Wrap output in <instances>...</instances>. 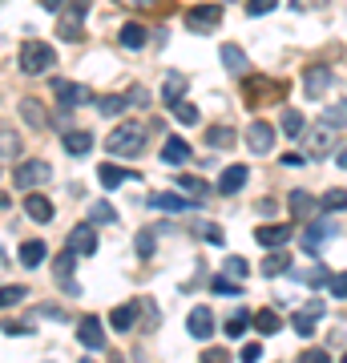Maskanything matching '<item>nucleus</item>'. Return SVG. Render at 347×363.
<instances>
[{"instance_id": "1", "label": "nucleus", "mask_w": 347, "mask_h": 363, "mask_svg": "<svg viewBox=\"0 0 347 363\" xmlns=\"http://www.w3.org/2000/svg\"><path fill=\"white\" fill-rule=\"evenodd\" d=\"M105 149H109L114 158H138L141 149H145V125H141V121H121V125H114V133L105 138Z\"/></svg>"}, {"instance_id": "2", "label": "nucleus", "mask_w": 347, "mask_h": 363, "mask_svg": "<svg viewBox=\"0 0 347 363\" xmlns=\"http://www.w3.org/2000/svg\"><path fill=\"white\" fill-rule=\"evenodd\" d=\"M17 65H21V73L37 77V73H48L57 65V53H53V45H45V41H24Z\"/></svg>"}, {"instance_id": "3", "label": "nucleus", "mask_w": 347, "mask_h": 363, "mask_svg": "<svg viewBox=\"0 0 347 363\" xmlns=\"http://www.w3.org/2000/svg\"><path fill=\"white\" fill-rule=\"evenodd\" d=\"M93 0H69V8L61 12V21H57V32H61V41H81L85 37V17H89Z\"/></svg>"}, {"instance_id": "4", "label": "nucleus", "mask_w": 347, "mask_h": 363, "mask_svg": "<svg viewBox=\"0 0 347 363\" xmlns=\"http://www.w3.org/2000/svg\"><path fill=\"white\" fill-rule=\"evenodd\" d=\"M48 178H53V166H48V162H37V158L17 162V169H12V182H17V190H21V194L37 190V186H45Z\"/></svg>"}, {"instance_id": "5", "label": "nucleus", "mask_w": 347, "mask_h": 363, "mask_svg": "<svg viewBox=\"0 0 347 363\" xmlns=\"http://www.w3.org/2000/svg\"><path fill=\"white\" fill-rule=\"evenodd\" d=\"M218 24H222V8L218 4H194L186 12V28L190 32H214Z\"/></svg>"}, {"instance_id": "6", "label": "nucleus", "mask_w": 347, "mask_h": 363, "mask_svg": "<svg viewBox=\"0 0 347 363\" xmlns=\"http://www.w3.org/2000/svg\"><path fill=\"white\" fill-rule=\"evenodd\" d=\"M53 93H57V101H61L65 109H73V105H85V101H93V93L85 89V85H77V81H61V77H53Z\"/></svg>"}, {"instance_id": "7", "label": "nucleus", "mask_w": 347, "mask_h": 363, "mask_svg": "<svg viewBox=\"0 0 347 363\" xmlns=\"http://www.w3.org/2000/svg\"><path fill=\"white\" fill-rule=\"evenodd\" d=\"M77 339H81V347L101 351V347H105V327H101V319H97V315H85V319L77 323Z\"/></svg>"}, {"instance_id": "8", "label": "nucleus", "mask_w": 347, "mask_h": 363, "mask_svg": "<svg viewBox=\"0 0 347 363\" xmlns=\"http://www.w3.org/2000/svg\"><path fill=\"white\" fill-rule=\"evenodd\" d=\"M69 250L77 254V259H81V254L89 259L93 250H97V230H93V222H81V226H73L69 230Z\"/></svg>"}, {"instance_id": "9", "label": "nucleus", "mask_w": 347, "mask_h": 363, "mask_svg": "<svg viewBox=\"0 0 347 363\" xmlns=\"http://www.w3.org/2000/svg\"><path fill=\"white\" fill-rule=\"evenodd\" d=\"M247 145H251V153H271V145H275V125H271V121H251Z\"/></svg>"}, {"instance_id": "10", "label": "nucleus", "mask_w": 347, "mask_h": 363, "mask_svg": "<svg viewBox=\"0 0 347 363\" xmlns=\"http://www.w3.org/2000/svg\"><path fill=\"white\" fill-rule=\"evenodd\" d=\"M331 81H335V77H331L327 65H311V69L303 73V93L307 97H323L327 89H331Z\"/></svg>"}, {"instance_id": "11", "label": "nucleus", "mask_w": 347, "mask_h": 363, "mask_svg": "<svg viewBox=\"0 0 347 363\" xmlns=\"http://www.w3.org/2000/svg\"><path fill=\"white\" fill-rule=\"evenodd\" d=\"M186 327H190L194 339H210L214 335V311H210L206 303H198V307L190 311V319H186Z\"/></svg>"}, {"instance_id": "12", "label": "nucleus", "mask_w": 347, "mask_h": 363, "mask_svg": "<svg viewBox=\"0 0 347 363\" xmlns=\"http://www.w3.org/2000/svg\"><path fill=\"white\" fill-rule=\"evenodd\" d=\"M258 246H267V250H278V246H287L291 239V222H275V226H258L255 230Z\"/></svg>"}, {"instance_id": "13", "label": "nucleus", "mask_w": 347, "mask_h": 363, "mask_svg": "<svg viewBox=\"0 0 347 363\" xmlns=\"http://www.w3.org/2000/svg\"><path fill=\"white\" fill-rule=\"evenodd\" d=\"M331 234H335V222H319V218H311V226H307V234H303V250L315 254Z\"/></svg>"}, {"instance_id": "14", "label": "nucleus", "mask_w": 347, "mask_h": 363, "mask_svg": "<svg viewBox=\"0 0 347 363\" xmlns=\"http://www.w3.org/2000/svg\"><path fill=\"white\" fill-rule=\"evenodd\" d=\"M145 206H154V210H162V214H186L194 202L182 198V194H150V202Z\"/></svg>"}, {"instance_id": "15", "label": "nucleus", "mask_w": 347, "mask_h": 363, "mask_svg": "<svg viewBox=\"0 0 347 363\" xmlns=\"http://www.w3.org/2000/svg\"><path fill=\"white\" fill-rule=\"evenodd\" d=\"M287 202H291V214H295V218H307V222H311V218H319V198H315V194L291 190Z\"/></svg>"}, {"instance_id": "16", "label": "nucleus", "mask_w": 347, "mask_h": 363, "mask_svg": "<svg viewBox=\"0 0 347 363\" xmlns=\"http://www.w3.org/2000/svg\"><path fill=\"white\" fill-rule=\"evenodd\" d=\"M73 263H77V254H73L69 246H65V250L53 259V274L61 279V287L69 290V295H77V283H73Z\"/></svg>"}, {"instance_id": "17", "label": "nucleus", "mask_w": 347, "mask_h": 363, "mask_svg": "<svg viewBox=\"0 0 347 363\" xmlns=\"http://www.w3.org/2000/svg\"><path fill=\"white\" fill-rule=\"evenodd\" d=\"M0 162H21V133L0 121Z\"/></svg>"}, {"instance_id": "18", "label": "nucleus", "mask_w": 347, "mask_h": 363, "mask_svg": "<svg viewBox=\"0 0 347 363\" xmlns=\"http://www.w3.org/2000/svg\"><path fill=\"white\" fill-rule=\"evenodd\" d=\"M24 214L33 218V222H53V202H48L45 194H24Z\"/></svg>"}, {"instance_id": "19", "label": "nucleus", "mask_w": 347, "mask_h": 363, "mask_svg": "<svg viewBox=\"0 0 347 363\" xmlns=\"http://www.w3.org/2000/svg\"><path fill=\"white\" fill-rule=\"evenodd\" d=\"M331 145H335V129H331L327 121H319V125L311 129V158H327Z\"/></svg>"}, {"instance_id": "20", "label": "nucleus", "mask_w": 347, "mask_h": 363, "mask_svg": "<svg viewBox=\"0 0 347 363\" xmlns=\"http://www.w3.org/2000/svg\"><path fill=\"white\" fill-rule=\"evenodd\" d=\"M247 178H251V169L247 166H226L222 169V178H218V194H238L247 186Z\"/></svg>"}, {"instance_id": "21", "label": "nucleus", "mask_w": 347, "mask_h": 363, "mask_svg": "<svg viewBox=\"0 0 347 363\" xmlns=\"http://www.w3.org/2000/svg\"><path fill=\"white\" fill-rule=\"evenodd\" d=\"M190 230H194L202 242H210V246H222V242H226V230H222L218 222H206V218H194Z\"/></svg>"}, {"instance_id": "22", "label": "nucleus", "mask_w": 347, "mask_h": 363, "mask_svg": "<svg viewBox=\"0 0 347 363\" xmlns=\"http://www.w3.org/2000/svg\"><path fill=\"white\" fill-rule=\"evenodd\" d=\"M97 178H101V186H105V190H117L121 182H130V178H141V174H134V169H121V166H114V162H105V166L97 169Z\"/></svg>"}, {"instance_id": "23", "label": "nucleus", "mask_w": 347, "mask_h": 363, "mask_svg": "<svg viewBox=\"0 0 347 363\" xmlns=\"http://www.w3.org/2000/svg\"><path fill=\"white\" fill-rule=\"evenodd\" d=\"M206 142H210V149H231V145H238V129L234 125H210Z\"/></svg>"}, {"instance_id": "24", "label": "nucleus", "mask_w": 347, "mask_h": 363, "mask_svg": "<svg viewBox=\"0 0 347 363\" xmlns=\"http://www.w3.org/2000/svg\"><path fill=\"white\" fill-rule=\"evenodd\" d=\"M218 53H222V65H226V73H234V77H247V69H251V65H247V53H242V48H238V45H222Z\"/></svg>"}, {"instance_id": "25", "label": "nucleus", "mask_w": 347, "mask_h": 363, "mask_svg": "<svg viewBox=\"0 0 347 363\" xmlns=\"http://www.w3.org/2000/svg\"><path fill=\"white\" fill-rule=\"evenodd\" d=\"M21 118L28 121L33 129H45V125H48V113H45V105H41L37 97H24V101H21Z\"/></svg>"}, {"instance_id": "26", "label": "nucleus", "mask_w": 347, "mask_h": 363, "mask_svg": "<svg viewBox=\"0 0 347 363\" xmlns=\"http://www.w3.org/2000/svg\"><path fill=\"white\" fill-rule=\"evenodd\" d=\"M186 89H190V77H182V73H170L166 77V85H162V101L166 105H174V101H182Z\"/></svg>"}, {"instance_id": "27", "label": "nucleus", "mask_w": 347, "mask_h": 363, "mask_svg": "<svg viewBox=\"0 0 347 363\" xmlns=\"http://www.w3.org/2000/svg\"><path fill=\"white\" fill-rule=\"evenodd\" d=\"M162 162H170V166H186V162H190V145H186L182 138H166Z\"/></svg>"}, {"instance_id": "28", "label": "nucleus", "mask_w": 347, "mask_h": 363, "mask_svg": "<svg viewBox=\"0 0 347 363\" xmlns=\"http://www.w3.org/2000/svg\"><path fill=\"white\" fill-rule=\"evenodd\" d=\"M48 259V246L41 239H28V242H21V263L24 266H41Z\"/></svg>"}, {"instance_id": "29", "label": "nucleus", "mask_w": 347, "mask_h": 363, "mask_svg": "<svg viewBox=\"0 0 347 363\" xmlns=\"http://www.w3.org/2000/svg\"><path fill=\"white\" fill-rule=\"evenodd\" d=\"M65 149H69L73 158L89 153V149H93V133H89V129H69V133H65Z\"/></svg>"}, {"instance_id": "30", "label": "nucleus", "mask_w": 347, "mask_h": 363, "mask_svg": "<svg viewBox=\"0 0 347 363\" xmlns=\"http://www.w3.org/2000/svg\"><path fill=\"white\" fill-rule=\"evenodd\" d=\"M109 323H114L117 331H130V327L138 323V303H121V307H114V311H109Z\"/></svg>"}, {"instance_id": "31", "label": "nucleus", "mask_w": 347, "mask_h": 363, "mask_svg": "<svg viewBox=\"0 0 347 363\" xmlns=\"http://www.w3.org/2000/svg\"><path fill=\"white\" fill-rule=\"evenodd\" d=\"M251 327H255L258 335H275L278 327H283V319H278V311H258V315H251Z\"/></svg>"}, {"instance_id": "32", "label": "nucleus", "mask_w": 347, "mask_h": 363, "mask_svg": "<svg viewBox=\"0 0 347 363\" xmlns=\"http://www.w3.org/2000/svg\"><path fill=\"white\" fill-rule=\"evenodd\" d=\"M319 210H327V214H344V210H347V190H344V186L327 190L323 198H319Z\"/></svg>"}, {"instance_id": "33", "label": "nucleus", "mask_w": 347, "mask_h": 363, "mask_svg": "<svg viewBox=\"0 0 347 363\" xmlns=\"http://www.w3.org/2000/svg\"><path fill=\"white\" fill-rule=\"evenodd\" d=\"M125 93H109V97H97V113L101 118H117V113H125Z\"/></svg>"}, {"instance_id": "34", "label": "nucleus", "mask_w": 347, "mask_h": 363, "mask_svg": "<svg viewBox=\"0 0 347 363\" xmlns=\"http://www.w3.org/2000/svg\"><path fill=\"white\" fill-rule=\"evenodd\" d=\"M117 41H121L125 48H141L150 37H145V28H141L138 21H130V24H121V37H117Z\"/></svg>"}, {"instance_id": "35", "label": "nucleus", "mask_w": 347, "mask_h": 363, "mask_svg": "<svg viewBox=\"0 0 347 363\" xmlns=\"http://www.w3.org/2000/svg\"><path fill=\"white\" fill-rule=\"evenodd\" d=\"M287 270H291V254H287L283 246L271 250V254H267V263H263V274H287Z\"/></svg>"}, {"instance_id": "36", "label": "nucleus", "mask_w": 347, "mask_h": 363, "mask_svg": "<svg viewBox=\"0 0 347 363\" xmlns=\"http://www.w3.org/2000/svg\"><path fill=\"white\" fill-rule=\"evenodd\" d=\"M24 295H28L24 283H8V287H0V311H8V307L24 303Z\"/></svg>"}, {"instance_id": "37", "label": "nucleus", "mask_w": 347, "mask_h": 363, "mask_svg": "<svg viewBox=\"0 0 347 363\" xmlns=\"http://www.w3.org/2000/svg\"><path fill=\"white\" fill-rule=\"evenodd\" d=\"M303 129H307V118H303L299 109H283V133L287 138H299Z\"/></svg>"}, {"instance_id": "38", "label": "nucleus", "mask_w": 347, "mask_h": 363, "mask_svg": "<svg viewBox=\"0 0 347 363\" xmlns=\"http://www.w3.org/2000/svg\"><path fill=\"white\" fill-rule=\"evenodd\" d=\"M315 323H319V315H311V311H295L291 315V327H295V335H315Z\"/></svg>"}, {"instance_id": "39", "label": "nucleus", "mask_w": 347, "mask_h": 363, "mask_svg": "<svg viewBox=\"0 0 347 363\" xmlns=\"http://www.w3.org/2000/svg\"><path fill=\"white\" fill-rule=\"evenodd\" d=\"M170 113H174V121H178V125H198V109H194V105H190L186 97L170 105Z\"/></svg>"}, {"instance_id": "40", "label": "nucleus", "mask_w": 347, "mask_h": 363, "mask_svg": "<svg viewBox=\"0 0 347 363\" xmlns=\"http://www.w3.org/2000/svg\"><path fill=\"white\" fill-rule=\"evenodd\" d=\"M178 190L194 194V198H206V194H210V186L202 182V178H194V174H178Z\"/></svg>"}, {"instance_id": "41", "label": "nucleus", "mask_w": 347, "mask_h": 363, "mask_svg": "<svg viewBox=\"0 0 347 363\" xmlns=\"http://www.w3.org/2000/svg\"><path fill=\"white\" fill-rule=\"evenodd\" d=\"M89 222L93 226H105V222H117V210L109 202H93L89 206Z\"/></svg>"}, {"instance_id": "42", "label": "nucleus", "mask_w": 347, "mask_h": 363, "mask_svg": "<svg viewBox=\"0 0 347 363\" xmlns=\"http://www.w3.org/2000/svg\"><path fill=\"white\" fill-rule=\"evenodd\" d=\"M323 121L331 125V129H344L347 125V101H335L331 109H323Z\"/></svg>"}, {"instance_id": "43", "label": "nucleus", "mask_w": 347, "mask_h": 363, "mask_svg": "<svg viewBox=\"0 0 347 363\" xmlns=\"http://www.w3.org/2000/svg\"><path fill=\"white\" fill-rule=\"evenodd\" d=\"M247 327H251V315H247V311H234L231 319H226V335H231V339H238Z\"/></svg>"}, {"instance_id": "44", "label": "nucleus", "mask_w": 347, "mask_h": 363, "mask_svg": "<svg viewBox=\"0 0 347 363\" xmlns=\"http://www.w3.org/2000/svg\"><path fill=\"white\" fill-rule=\"evenodd\" d=\"M222 270H226L231 279H238V283H242V279H247V270H251V263H247V259H238V254H231V259H226V266H222Z\"/></svg>"}, {"instance_id": "45", "label": "nucleus", "mask_w": 347, "mask_h": 363, "mask_svg": "<svg viewBox=\"0 0 347 363\" xmlns=\"http://www.w3.org/2000/svg\"><path fill=\"white\" fill-rule=\"evenodd\" d=\"M210 290H214V295H238V279H231V274H226V279H222V274H218V279H210Z\"/></svg>"}, {"instance_id": "46", "label": "nucleus", "mask_w": 347, "mask_h": 363, "mask_svg": "<svg viewBox=\"0 0 347 363\" xmlns=\"http://www.w3.org/2000/svg\"><path fill=\"white\" fill-rule=\"evenodd\" d=\"M278 0H247V12L251 17H267V12H275Z\"/></svg>"}, {"instance_id": "47", "label": "nucleus", "mask_w": 347, "mask_h": 363, "mask_svg": "<svg viewBox=\"0 0 347 363\" xmlns=\"http://www.w3.org/2000/svg\"><path fill=\"white\" fill-rule=\"evenodd\" d=\"M327 279H331V274H327V266H315L311 274H299V283H307V287H323Z\"/></svg>"}, {"instance_id": "48", "label": "nucleus", "mask_w": 347, "mask_h": 363, "mask_svg": "<svg viewBox=\"0 0 347 363\" xmlns=\"http://www.w3.org/2000/svg\"><path fill=\"white\" fill-rule=\"evenodd\" d=\"M295 363H331V355H327L323 347H307V351H303Z\"/></svg>"}, {"instance_id": "49", "label": "nucleus", "mask_w": 347, "mask_h": 363, "mask_svg": "<svg viewBox=\"0 0 347 363\" xmlns=\"http://www.w3.org/2000/svg\"><path fill=\"white\" fill-rule=\"evenodd\" d=\"M263 360V347L258 343H242V351H238V363H258Z\"/></svg>"}, {"instance_id": "50", "label": "nucleus", "mask_w": 347, "mask_h": 363, "mask_svg": "<svg viewBox=\"0 0 347 363\" xmlns=\"http://www.w3.org/2000/svg\"><path fill=\"white\" fill-rule=\"evenodd\" d=\"M327 287H331L335 299H347V270H344V274H331V279H327Z\"/></svg>"}, {"instance_id": "51", "label": "nucleus", "mask_w": 347, "mask_h": 363, "mask_svg": "<svg viewBox=\"0 0 347 363\" xmlns=\"http://www.w3.org/2000/svg\"><path fill=\"white\" fill-rule=\"evenodd\" d=\"M138 254H141V259H150V254H154V230H141V234H138Z\"/></svg>"}, {"instance_id": "52", "label": "nucleus", "mask_w": 347, "mask_h": 363, "mask_svg": "<svg viewBox=\"0 0 347 363\" xmlns=\"http://www.w3.org/2000/svg\"><path fill=\"white\" fill-rule=\"evenodd\" d=\"M202 363H231V351L226 347H210V351H202Z\"/></svg>"}, {"instance_id": "53", "label": "nucleus", "mask_w": 347, "mask_h": 363, "mask_svg": "<svg viewBox=\"0 0 347 363\" xmlns=\"http://www.w3.org/2000/svg\"><path fill=\"white\" fill-rule=\"evenodd\" d=\"M4 331H8V335H33V327H28V323H12V319L4 323Z\"/></svg>"}, {"instance_id": "54", "label": "nucleus", "mask_w": 347, "mask_h": 363, "mask_svg": "<svg viewBox=\"0 0 347 363\" xmlns=\"http://www.w3.org/2000/svg\"><path fill=\"white\" fill-rule=\"evenodd\" d=\"M125 101H134V105H145V101H150V93H145V89H138V85H134V89L125 93Z\"/></svg>"}, {"instance_id": "55", "label": "nucleus", "mask_w": 347, "mask_h": 363, "mask_svg": "<svg viewBox=\"0 0 347 363\" xmlns=\"http://www.w3.org/2000/svg\"><path fill=\"white\" fill-rule=\"evenodd\" d=\"M275 210H278V206L271 202V198H263V202H258V214H275Z\"/></svg>"}, {"instance_id": "56", "label": "nucleus", "mask_w": 347, "mask_h": 363, "mask_svg": "<svg viewBox=\"0 0 347 363\" xmlns=\"http://www.w3.org/2000/svg\"><path fill=\"white\" fill-rule=\"evenodd\" d=\"M335 166H339V169H347V145L339 149V153H335Z\"/></svg>"}, {"instance_id": "57", "label": "nucleus", "mask_w": 347, "mask_h": 363, "mask_svg": "<svg viewBox=\"0 0 347 363\" xmlns=\"http://www.w3.org/2000/svg\"><path fill=\"white\" fill-rule=\"evenodd\" d=\"M41 4H45L48 12H57V8H61V4H65V0H41Z\"/></svg>"}, {"instance_id": "58", "label": "nucleus", "mask_w": 347, "mask_h": 363, "mask_svg": "<svg viewBox=\"0 0 347 363\" xmlns=\"http://www.w3.org/2000/svg\"><path fill=\"white\" fill-rule=\"evenodd\" d=\"M138 4H154V0H138Z\"/></svg>"}, {"instance_id": "59", "label": "nucleus", "mask_w": 347, "mask_h": 363, "mask_svg": "<svg viewBox=\"0 0 347 363\" xmlns=\"http://www.w3.org/2000/svg\"><path fill=\"white\" fill-rule=\"evenodd\" d=\"M0 206H8V202H4V198H0Z\"/></svg>"}, {"instance_id": "60", "label": "nucleus", "mask_w": 347, "mask_h": 363, "mask_svg": "<svg viewBox=\"0 0 347 363\" xmlns=\"http://www.w3.org/2000/svg\"><path fill=\"white\" fill-rule=\"evenodd\" d=\"M81 363H93V360H81Z\"/></svg>"}, {"instance_id": "61", "label": "nucleus", "mask_w": 347, "mask_h": 363, "mask_svg": "<svg viewBox=\"0 0 347 363\" xmlns=\"http://www.w3.org/2000/svg\"><path fill=\"white\" fill-rule=\"evenodd\" d=\"M344 363H347V351H344Z\"/></svg>"}]
</instances>
